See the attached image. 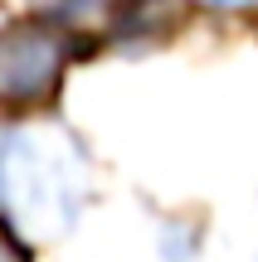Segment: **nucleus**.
Wrapping results in <instances>:
<instances>
[{
	"mask_svg": "<svg viewBox=\"0 0 258 262\" xmlns=\"http://www.w3.org/2000/svg\"><path fill=\"white\" fill-rule=\"evenodd\" d=\"M0 194L25 233L58 238L83 204V150L58 126L10 131L0 150Z\"/></svg>",
	"mask_w": 258,
	"mask_h": 262,
	"instance_id": "f257e3e1",
	"label": "nucleus"
},
{
	"mask_svg": "<svg viewBox=\"0 0 258 262\" xmlns=\"http://www.w3.org/2000/svg\"><path fill=\"white\" fill-rule=\"evenodd\" d=\"M68 39L73 34L44 15L10 19L0 29V102L29 107V102L54 93L58 73H64L68 54H73Z\"/></svg>",
	"mask_w": 258,
	"mask_h": 262,
	"instance_id": "f03ea898",
	"label": "nucleus"
},
{
	"mask_svg": "<svg viewBox=\"0 0 258 262\" xmlns=\"http://www.w3.org/2000/svg\"><path fill=\"white\" fill-rule=\"evenodd\" d=\"M0 262H29V253H25L10 233H0Z\"/></svg>",
	"mask_w": 258,
	"mask_h": 262,
	"instance_id": "7ed1b4c3",
	"label": "nucleus"
}]
</instances>
